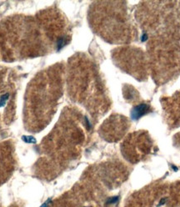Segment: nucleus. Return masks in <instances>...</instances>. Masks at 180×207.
Listing matches in <instances>:
<instances>
[{
	"mask_svg": "<svg viewBox=\"0 0 180 207\" xmlns=\"http://www.w3.org/2000/svg\"><path fill=\"white\" fill-rule=\"evenodd\" d=\"M147 39H148V35H147L146 33H143V35H142V37H141V40L143 41V42H144V41H146Z\"/></svg>",
	"mask_w": 180,
	"mask_h": 207,
	"instance_id": "3",
	"label": "nucleus"
},
{
	"mask_svg": "<svg viewBox=\"0 0 180 207\" xmlns=\"http://www.w3.org/2000/svg\"><path fill=\"white\" fill-rule=\"evenodd\" d=\"M148 105L145 104H141L139 105H137L134 107L132 112H131V117L132 119L134 120H138L141 117H143L144 115H145L147 112L148 111Z\"/></svg>",
	"mask_w": 180,
	"mask_h": 207,
	"instance_id": "2",
	"label": "nucleus"
},
{
	"mask_svg": "<svg viewBox=\"0 0 180 207\" xmlns=\"http://www.w3.org/2000/svg\"><path fill=\"white\" fill-rule=\"evenodd\" d=\"M14 167L13 147L9 143L0 144V185L12 174Z\"/></svg>",
	"mask_w": 180,
	"mask_h": 207,
	"instance_id": "1",
	"label": "nucleus"
}]
</instances>
